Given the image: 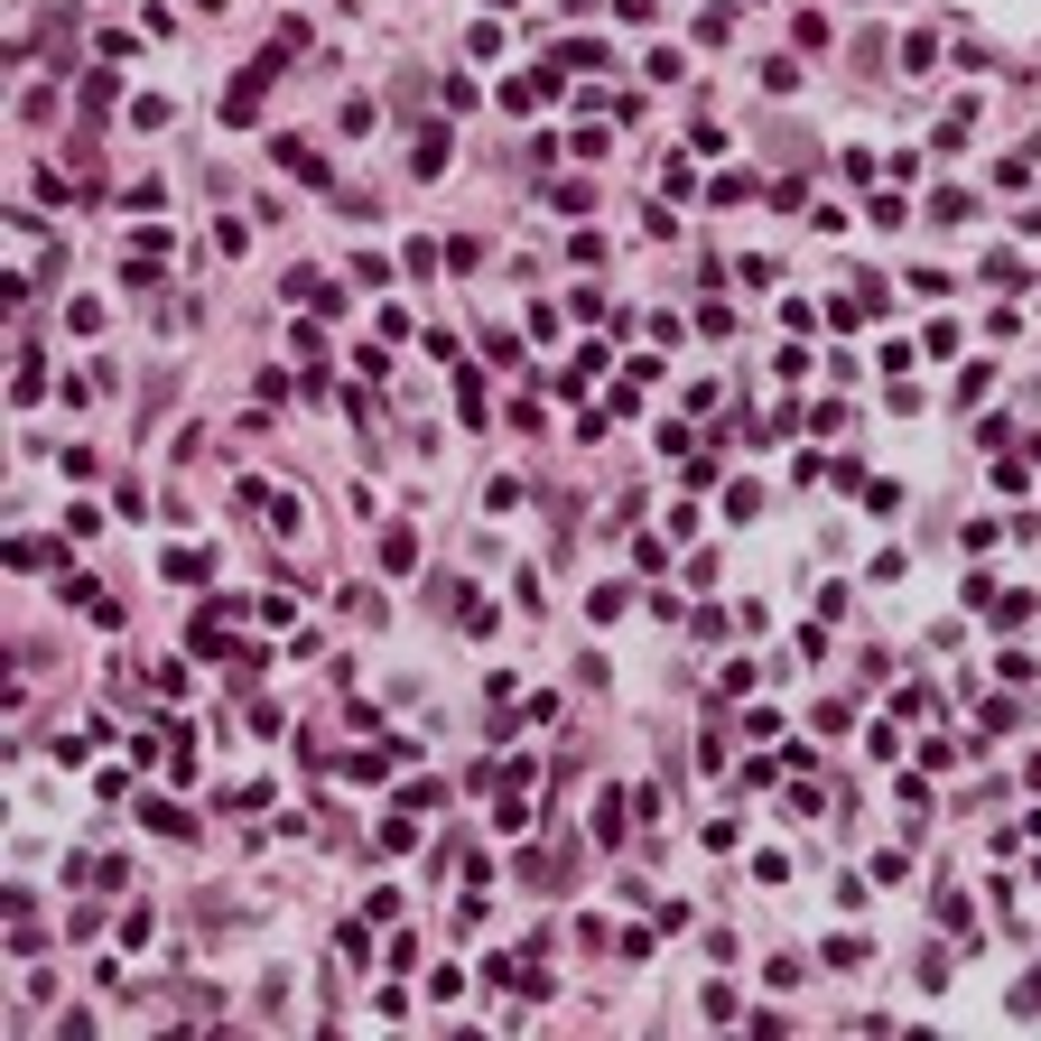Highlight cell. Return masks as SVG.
<instances>
[{
	"instance_id": "1",
	"label": "cell",
	"mask_w": 1041,
	"mask_h": 1041,
	"mask_svg": "<svg viewBox=\"0 0 1041 1041\" xmlns=\"http://www.w3.org/2000/svg\"><path fill=\"white\" fill-rule=\"evenodd\" d=\"M279 168L307 177V187H326V159H317V149H298V140H279Z\"/></svg>"
}]
</instances>
